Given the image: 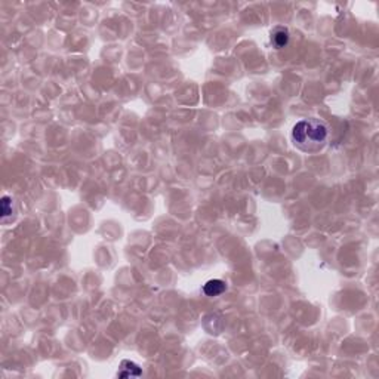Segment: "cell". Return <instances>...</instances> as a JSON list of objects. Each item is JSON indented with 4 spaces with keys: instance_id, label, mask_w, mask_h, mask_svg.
<instances>
[{
    "instance_id": "obj_1",
    "label": "cell",
    "mask_w": 379,
    "mask_h": 379,
    "mask_svg": "<svg viewBox=\"0 0 379 379\" xmlns=\"http://www.w3.org/2000/svg\"><path fill=\"white\" fill-rule=\"evenodd\" d=\"M292 138L301 150L317 151L327 139V128L316 119L301 120L293 126Z\"/></svg>"
},
{
    "instance_id": "obj_2",
    "label": "cell",
    "mask_w": 379,
    "mask_h": 379,
    "mask_svg": "<svg viewBox=\"0 0 379 379\" xmlns=\"http://www.w3.org/2000/svg\"><path fill=\"white\" fill-rule=\"evenodd\" d=\"M141 369L136 363L131 360H123L120 363V369L117 372L119 378H133V376H141Z\"/></svg>"
},
{
    "instance_id": "obj_3",
    "label": "cell",
    "mask_w": 379,
    "mask_h": 379,
    "mask_svg": "<svg viewBox=\"0 0 379 379\" xmlns=\"http://www.w3.org/2000/svg\"><path fill=\"white\" fill-rule=\"evenodd\" d=\"M227 289V284L225 282L219 280V279H213V280H209L206 282V284L203 286V292L208 295V296H219L221 293H224Z\"/></svg>"
},
{
    "instance_id": "obj_4",
    "label": "cell",
    "mask_w": 379,
    "mask_h": 379,
    "mask_svg": "<svg viewBox=\"0 0 379 379\" xmlns=\"http://www.w3.org/2000/svg\"><path fill=\"white\" fill-rule=\"evenodd\" d=\"M271 42H273V45L277 49L284 48L289 43V31H287V28H283V27L274 28L273 33H271Z\"/></svg>"
},
{
    "instance_id": "obj_5",
    "label": "cell",
    "mask_w": 379,
    "mask_h": 379,
    "mask_svg": "<svg viewBox=\"0 0 379 379\" xmlns=\"http://www.w3.org/2000/svg\"><path fill=\"white\" fill-rule=\"evenodd\" d=\"M9 215H12V199L5 196L2 199V218L6 219Z\"/></svg>"
}]
</instances>
